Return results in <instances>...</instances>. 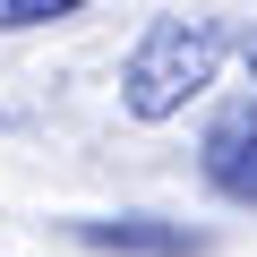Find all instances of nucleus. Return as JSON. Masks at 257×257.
<instances>
[{
  "mask_svg": "<svg viewBox=\"0 0 257 257\" xmlns=\"http://www.w3.org/2000/svg\"><path fill=\"white\" fill-rule=\"evenodd\" d=\"M223 69V26L214 18H146V35L128 43V69H120V111L128 120H180Z\"/></svg>",
  "mask_w": 257,
  "mask_h": 257,
  "instance_id": "f257e3e1",
  "label": "nucleus"
},
{
  "mask_svg": "<svg viewBox=\"0 0 257 257\" xmlns=\"http://www.w3.org/2000/svg\"><path fill=\"white\" fill-rule=\"evenodd\" d=\"M86 0H0V35H18V26H60V18H77Z\"/></svg>",
  "mask_w": 257,
  "mask_h": 257,
  "instance_id": "20e7f679",
  "label": "nucleus"
},
{
  "mask_svg": "<svg viewBox=\"0 0 257 257\" xmlns=\"http://www.w3.org/2000/svg\"><path fill=\"white\" fill-rule=\"evenodd\" d=\"M86 248H138V257H197L206 240L180 231V223H155V214H120V223H77Z\"/></svg>",
  "mask_w": 257,
  "mask_h": 257,
  "instance_id": "7ed1b4c3",
  "label": "nucleus"
},
{
  "mask_svg": "<svg viewBox=\"0 0 257 257\" xmlns=\"http://www.w3.org/2000/svg\"><path fill=\"white\" fill-rule=\"evenodd\" d=\"M197 163H206V180H214L231 206H257V94H240V103H223V111L206 120Z\"/></svg>",
  "mask_w": 257,
  "mask_h": 257,
  "instance_id": "f03ea898",
  "label": "nucleus"
},
{
  "mask_svg": "<svg viewBox=\"0 0 257 257\" xmlns=\"http://www.w3.org/2000/svg\"><path fill=\"white\" fill-rule=\"evenodd\" d=\"M248 77H257V35H248Z\"/></svg>",
  "mask_w": 257,
  "mask_h": 257,
  "instance_id": "39448f33",
  "label": "nucleus"
}]
</instances>
